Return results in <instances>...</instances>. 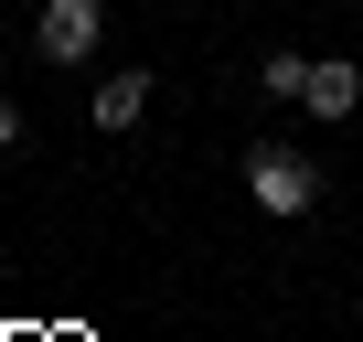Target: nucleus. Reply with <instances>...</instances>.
<instances>
[{
  "mask_svg": "<svg viewBox=\"0 0 363 342\" xmlns=\"http://www.w3.org/2000/svg\"><path fill=\"white\" fill-rule=\"evenodd\" d=\"M96 33H107V0H43V22H33L43 65H86V54H96Z\"/></svg>",
  "mask_w": 363,
  "mask_h": 342,
  "instance_id": "nucleus-2",
  "label": "nucleus"
},
{
  "mask_svg": "<svg viewBox=\"0 0 363 342\" xmlns=\"http://www.w3.org/2000/svg\"><path fill=\"white\" fill-rule=\"evenodd\" d=\"M11 139H22V107H11V96H0V150H11Z\"/></svg>",
  "mask_w": 363,
  "mask_h": 342,
  "instance_id": "nucleus-6",
  "label": "nucleus"
},
{
  "mask_svg": "<svg viewBox=\"0 0 363 342\" xmlns=\"http://www.w3.org/2000/svg\"><path fill=\"white\" fill-rule=\"evenodd\" d=\"M139 107H150V75H139V65H128V75H107V86L86 96V118H96V128H139Z\"/></svg>",
  "mask_w": 363,
  "mask_h": 342,
  "instance_id": "nucleus-3",
  "label": "nucleus"
},
{
  "mask_svg": "<svg viewBox=\"0 0 363 342\" xmlns=\"http://www.w3.org/2000/svg\"><path fill=\"white\" fill-rule=\"evenodd\" d=\"M246 204L289 225V214H310V204H320V171H310L299 150H246Z\"/></svg>",
  "mask_w": 363,
  "mask_h": 342,
  "instance_id": "nucleus-1",
  "label": "nucleus"
},
{
  "mask_svg": "<svg viewBox=\"0 0 363 342\" xmlns=\"http://www.w3.org/2000/svg\"><path fill=\"white\" fill-rule=\"evenodd\" d=\"M267 96H289V107H299V96H310V65H299V54H267Z\"/></svg>",
  "mask_w": 363,
  "mask_h": 342,
  "instance_id": "nucleus-5",
  "label": "nucleus"
},
{
  "mask_svg": "<svg viewBox=\"0 0 363 342\" xmlns=\"http://www.w3.org/2000/svg\"><path fill=\"white\" fill-rule=\"evenodd\" d=\"M299 107H310V118H352V107H363V75H352V65H310V96H299Z\"/></svg>",
  "mask_w": 363,
  "mask_h": 342,
  "instance_id": "nucleus-4",
  "label": "nucleus"
}]
</instances>
